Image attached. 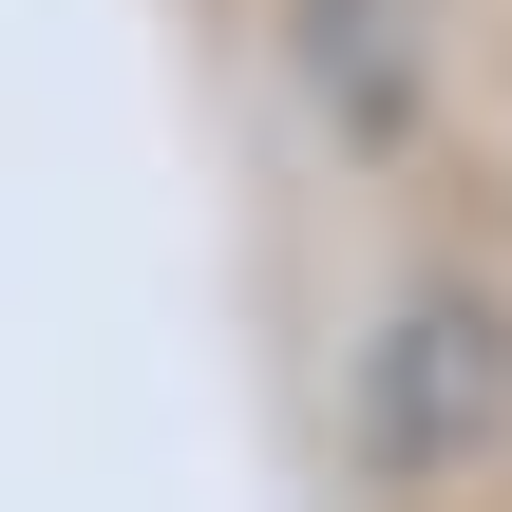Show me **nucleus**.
<instances>
[{"mask_svg":"<svg viewBox=\"0 0 512 512\" xmlns=\"http://www.w3.org/2000/svg\"><path fill=\"white\" fill-rule=\"evenodd\" d=\"M285 57H304V95L380 152V133H418V95H437V0H285Z\"/></svg>","mask_w":512,"mask_h":512,"instance_id":"nucleus-2","label":"nucleus"},{"mask_svg":"<svg viewBox=\"0 0 512 512\" xmlns=\"http://www.w3.org/2000/svg\"><path fill=\"white\" fill-rule=\"evenodd\" d=\"M342 437H361V494H399V512H437L456 475H494V437H512V323L475 285H399L380 342H361Z\"/></svg>","mask_w":512,"mask_h":512,"instance_id":"nucleus-1","label":"nucleus"}]
</instances>
